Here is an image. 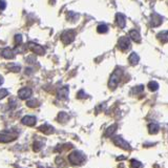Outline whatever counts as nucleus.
Masks as SVG:
<instances>
[{"label":"nucleus","instance_id":"f257e3e1","mask_svg":"<svg viewBox=\"0 0 168 168\" xmlns=\"http://www.w3.org/2000/svg\"><path fill=\"white\" fill-rule=\"evenodd\" d=\"M85 160H86V157L82 151L75 150L68 155V161L73 165H81L85 162Z\"/></svg>","mask_w":168,"mask_h":168},{"label":"nucleus","instance_id":"f03ea898","mask_svg":"<svg viewBox=\"0 0 168 168\" xmlns=\"http://www.w3.org/2000/svg\"><path fill=\"white\" fill-rule=\"evenodd\" d=\"M121 77H122V70L121 68H116L115 72L113 73L112 76L109 78V81H108V86L110 88H116L117 85L119 84L120 80H121Z\"/></svg>","mask_w":168,"mask_h":168},{"label":"nucleus","instance_id":"7ed1b4c3","mask_svg":"<svg viewBox=\"0 0 168 168\" xmlns=\"http://www.w3.org/2000/svg\"><path fill=\"white\" fill-rule=\"evenodd\" d=\"M18 138V134L13 130H5L2 131L0 134V142L1 143H8V142H12Z\"/></svg>","mask_w":168,"mask_h":168},{"label":"nucleus","instance_id":"20e7f679","mask_svg":"<svg viewBox=\"0 0 168 168\" xmlns=\"http://www.w3.org/2000/svg\"><path fill=\"white\" fill-rule=\"evenodd\" d=\"M75 37H76L75 30H64V32L61 34L60 39H61V41H62L64 44H70V43H72V42L75 40Z\"/></svg>","mask_w":168,"mask_h":168},{"label":"nucleus","instance_id":"39448f33","mask_svg":"<svg viewBox=\"0 0 168 168\" xmlns=\"http://www.w3.org/2000/svg\"><path fill=\"white\" fill-rule=\"evenodd\" d=\"M130 47V37H126L123 36L118 40V48L121 49V51L125 52L127 49H129Z\"/></svg>","mask_w":168,"mask_h":168},{"label":"nucleus","instance_id":"423d86ee","mask_svg":"<svg viewBox=\"0 0 168 168\" xmlns=\"http://www.w3.org/2000/svg\"><path fill=\"white\" fill-rule=\"evenodd\" d=\"M113 143H115L117 146L121 147L122 149H125V150H130V149H131L130 145H129V144L127 143V142L125 141L124 139L122 138V137H120V136H116L115 138L113 139Z\"/></svg>","mask_w":168,"mask_h":168},{"label":"nucleus","instance_id":"0eeeda50","mask_svg":"<svg viewBox=\"0 0 168 168\" xmlns=\"http://www.w3.org/2000/svg\"><path fill=\"white\" fill-rule=\"evenodd\" d=\"M28 48L30 49L32 52H34L35 54H37V55H44L45 54V48L44 47H42L41 45H39V44L37 43H34V42H28Z\"/></svg>","mask_w":168,"mask_h":168},{"label":"nucleus","instance_id":"6e6552de","mask_svg":"<svg viewBox=\"0 0 168 168\" xmlns=\"http://www.w3.org/2000/svg\"><path fill=\"white\" fill-rule=\"evenodd\" d=\"M32 93L33 91L30 87H23V88H21L20 91H18V97L21 100H27V99H28L32 96Z\"/></svg>","mask_w":168,"mask_h":168},{"label":"nucleus","instance_id":"1a4fd4ad","mask_svg":"<svg viewBox=\"0 0 168 168\" xmlns=\"http://www.w3.org/2000/svg\"><path fill=\"white\" fill-rule=\"evenodd\" d=\"M163 22V18L161 17L159 14H155L153 13L152 15H151V19H150V25L152 27H159L160 24H162Z\"/></svg>","mask_w":168,"mask_h":168},{"label":"nucleus","instance_id":"9d476101","mask_svg":"<svg viewBox=\"0 0 168 168\" xmlns=\"http://www.w3.org/2000/svg\"><path fill=\"white\" fill-rule=\"evenodd\" d=\"M21 123L23 125H27V126H34L37 123V119L36 117H33V116H24L21 119Z\"/></svg>","mask_w":168,"mask_h":168},{"label":"nucleus","instance_id":"9b49d317","mask_svg":"<svg viewBox=\"0 0 168 168\" xmlns=\"http://www.w3.org/2000/svg\"><path fill=\"white\" fill-rule=\"evenodd\" d=\"M68 91H70V87L68 86H63L58 91L57 94V98L60 100H66L68 98Z\"/></svg>","mask_w":168,"mask_h":168},{"label":"nucleus","instance_id":"f8f14e48","mask_svg":"<svg viewBox=\"0 0 168 168\" xmlns=\"http://www.w3.org/2000/svg\"><path fill=\"white\" fill-rule=\"evenodd\" d=\"M116 22H117L118 27L120 28H124L125 25H126V18L123 14L118 13L116 14Z\"/></svg>","mask_w":168,"mask_h":168},{"label":"nucleus","instance_id":"ddd939ff","mask_svg":"<svg viewBox=\"0 0 168 168\" xmlns=\"http://www.w3.org/2000/svg\"><path fill=\"white\" fill-rule=\"evenodd\" d=\"M15 53L16 52H14L12 48H9V47H5V48H3L1 51V56L3 57V58H5V59H13L14 57H15Z\"/></svg>","mask_w":168,"mask_h":168},{"label":"nucleus","instance_id":"4468645a","mask_svg":"<svg viewBox=\"0 0 168 168\" xmlns=\"http://www.w3.org/2000/svg\"><path fill=\"white\" fill-rule=\"evenodd\" d=\"M129 37H130V39L132 40V41L138 42V43L139 42H141V35L138 30H131L130 32H129Z\"/></svg>","mask_w":168,"mask_h":168},{"label":"nucleus","instance_id":"2eb2a0df","mask_svg":"<svg viewBox=\"0 0 168 168\" xmlns=\"http://www.w3.org/2000/svg\"><path fill=\"white\" fill-rule=\"evenodd\" d=\"M139 60H140V58H139V56L137 53H131L130 56L128 57V62H129V64L132 65V66L138 64Z\"/></svg>","mask_w":168,"mask_h":168},{"label":"nucleus","instance_id":"dca6fc26","mask_svg":"<svg viewBox=\"0 0 168 168\" xmlns=\"http://www.w3.org/2000/svg\"><path fill=\"white\" fill-rule=\"evenodd\" d=\"M39 130L42 131L45 134H53L54 132V127L51 126V125L44 124V125H41V126L39 127Z\"/></svg>","mask_w":168,"mask_h":168},{"label":"nucleus","instance_id":"f3484780","mask_svg":"<svg viewBox=\"0 0 168 168\" xmlns=\"http://www.w3.org/2000/svg\"><path fill=\"white\" fill-rule=\"evenodd\" d=\"M159 130H160V126L157 123H150V124L148 125V131H149V134H155L159 132Z\"/></svg>","mask_w":168,"mask_h":168},{"label":"nucleus","instance_id":"a211bd4d","mask_svg":"<svg viewBox=\"0 0 168 168\" xmlns=\"http://www.w3.org/2000/svg\"><path fill=\"white\" fill-rule=\"evenodd\" d=\"M78 18H79V15L73 11H70L66 14V19H67L68 21H70V22H76V21L78 20Z\"/></svg>","mask_w":168,"mask_h":168},{"label":"nucleus","instance_id":"6ab92c4d","mask_svg":"<svg viewBox=\"0 0 168 168\" xmlns=\"http://www.w3.org/2000/svg\"><path fill=\"white\" fill-rule=\"evenodd\" d=\"M158 39H159L161 42H163V43L168 42V30L160 32L159 34H158Z\"/></svg>","mask_w":168,"mask_h":168},{"label":"nucleus","instance_id":"aec40b11","mask_svg":"<svg viewBox=\"0 0 168 168\" xmlns=\"http://www.w3.org/2000/svg\"><path fill=\"white\" fill-rule=\"evenodd\" d=\"M116 130H117V125L113 124V125H112V126L108 127V128L106 129L105 132H104V136H105V137H110V136H113V134L116 132Z\"/></svg>","mask_w":168,"mask_h":168},{"label":"nucleus","instance_id":"412c9836","mask_svg":"<svg viewBox=\"0 0 168 168\" xmlns=\"http://www.w3.org/2000/svg\"><path fill=\"white\" fill-rule=\"evenodd\" d=\"M97 32H98L99 34H105V33L108 32V27L105 23H100V24L97 27Z\"/></svg>","mask_w":168,"mask_h":168},{"label":"nucleus","instance_id":"4be33fe9","mask_svg":"<svg viewBox=\"0 0 168 168\" xmlns=\"http://www.w3.org/2000/svg\"><path fill=\"white\" fill-rule=\"evenodd\" d=\"M68 115L66 113L64 112H61V113H59V115H58V122H60V123H65V122H67V120H68Z\"/></svg>","mask_w":168,"mask_h":168},{"label":"nucleus","instance_id":"5701e85b","mask_svg":"<svg viewBox=\"0 0 168 168\" xmlns=\"http://www.w3.org/2000/svg\"><path fill=\"white\" fill-rule=\"evenodd\" d=\"M8 68H9V70H12V72H14V73H19L21 70L20 65H17V64H15V63H9V64H8Z\"/></svg>","mask_w":168,"mask_h":168},{"label":"nucleus","instance_id":"b1692460","mask_svg":"<svg viewBox=\"0 0 168 168\" xmlns=\"http://www.w3.org/2000/svg\"><path fill=\"white\" fill-rule=\"evenodd\" d=\"M148 88H149V91H155L159 89V83L155 81H150L149 83H148Z\"/></svg>","mask_w":168,"mask_h":168},{"label":"nucleus","instance_id":"393cba45","mask_svg":"<svg viewBox=\"0 0 168 168\" xmlns=\"http://www.w3.org/2000/svg\"><path fill=\"white\" fill-rule=\"evenodd\" d=\"M43 147V143L42 142H39V141H36L33 143V150L36 151V152H38V151H40V149Z\"/></svg>","mask_w":168,"mask_h":168},{"label":"nucleus","instance_id":"a878e982","mask_svg":"<svg viewBox=\"0 0 168 168\" xmlns=\"http://www.w3.org/2000/svg\"><path fill=\"white\" fill-rule=\"evenodd\" d=\"M27 105L28 106V107L33 108V107H37L38 105H39V102H38V100H36V99H34V100H30L27 102Z\"/></svg>","mask_w":168,"mask_h":168},{"label":"nucleus","instance_id":"bb28decb","mask_svg":"<svg viewBox=\"0 0 168 168\" xmlns=\"http://www.w3.org/2000/svg\"><path fill=\"white\" fill-rule=\"evenodd\" d=\"M143 91H144V86H143V85H138V86H136L134 89H132L131 93H134V94H141Z\"/></svg>","mask_w":168,"mask_h":168},{"label":"nucleus","instance_id":"cd10ccee","mask_svg":"<svg viewBox=\"0 0 168 168\" xmlns=\"http://www.w3.org/2000/svg\"><path fill=\"white\" fill-rule=\"evenodd\" d=\"M77 98L78 99H84V98H88V96L85 94L84 91H79L77 94Z\"/></svg>","mask_w":168,"mask_h":168},{"label":"nucleus","instance_id":"c85d7f7f","mask_svg":"<svg viewBox=\"0 0 168 168\" xmlns=\"http://www.w3.org/2000/svg\"><path fill=\"white\" fill-rule=\"evenodd\" d=\"M15 42L17 45H20V44H22V36H21L20 34H17L15 36Z\"/></svg>","mask_w":168,"mask_h":168},{"label":"nucleus","instance_id":"c756f323","mask_svg":"<svg viewBox=\"0 0 168 168\" xmlns=\"http://www.w3.org/2000/svg\"><path fill=\"white\" fill-rule=\"evenodd\" d=\"M143 164L140 162H138L137 160H131V167H142Z\"/></svg>","mask_w":168,"mask_h":168},{"label":"nucleus","instance_id":"7c9ffc66","mask_svg":"<svg viewBox=\"0 0 168 168\" xmlns=\"http://www.w3.org/2000/svg\"><path fill=\"white\" fill-rule=\"evenodd\" d=\"M0 99H3L4 97L6 96V95H8V91H6V89H4V88H2L1 89V91H0Z\"/></svg>","mask_w":168,"mask_h":168},{"label":"nucleus","instance_id":"2f4dec72","mask_svg":"<svg viewBox=\"0 0 168 168\" xmlns=\"http://www.w3.org/2000/svg\"><path fill=\"white\" fill-rule=\"evenodd\" d=\"M35 60H36V59H35L34 57H28V58H27V62H28V63L35 62Z\"/></svg>","mask_w":168,"mask_h":168},{"label":"nucleus","instance_id":"473e14b6","mask_svg":"<svg viewBox=\"0 0 168 168\" xmlns=\"http://www.w3.org/2000/svg\"><path fill=\"white\" fill-rule=\"evenodd\" d=\"M1 3H2V9H5V2H4V0H1Z\"/></svg>","mask_w":168,"mask_h":168}]
</instances>
